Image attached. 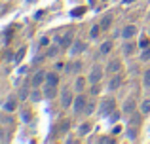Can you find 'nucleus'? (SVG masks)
Returning a JSON list of instances; mask_svg holds the SVG:
<instances>
[{
  "mask_svg": "<svg viewBox=\"0 0 150 144\" xmlns=\"http://www.w3.org/2000/svg\"><path fill=\"white\" fill-rule=\"evenodd\" d=\"M125 135H127V138L131 142H135L137 138H139V125H129L127 129H125Z\"/></svg>",
  "mask_w": 150,
  "mask_h": 144,
  "instance_id": "8",
  "label": "nucleus"
},
{
  "mask_svg": "<svg viewBox=\"0 0 150 144\" xmlns=\"http://www.w3.org/2000/svg\"><path fill=\"white\" fill-rule=\"evenodd\" d=\"M61 48H63L61 44H53L51 48H48V59H55L61 53Z\"/></svg>",
  "mask_w": 150,
  "mask_h": 144,
  "instance_id": "14",
  "label": "nucleus"
},
{
  "mask_svg": "<svg viewBox=\"0 0 150 144\" xmlns=\"http://www.w3.org/2000/svg\"><path fill=\"white\" fill-rule=\"evenodd\" d=\"M110 49H112V42H110V40H106V42H103V44H101V53H103V55L110 53Z\"/></svg>",
  "mask_w": 150,
  "mask_h": 144,
  "instance_id": "22",
  "label": "nucleus"
},
{
  "mask_svg": "<svg viewBox=\"0 0 150 144\" xmlns=\"http://www.w3.org/2000/svg\"><path fill=\"white\" fill-rule=\"evenodd\" d=\"M8 140V137H6V131L2 129V127H0V142H6Z\"/></svg>",
  "mask_w": 150,
  "mask_h": 144,
  "instance_id": "35",
  "label": "nucleus"
},
{
  "mask_svg": "<svg viewBox=\"0 0 150 144\" xmlns=\"http://www.w3.org/2000/svg\"><path fill=\"white\" fill-rule=\"evenodd\" d=\"M80 67H82V65L78 63V61H72V63H69L65 67V72L67 74H78V72H80Z\"/></svg>",
  "mask_w": 150,
  "mask_h": 144,
  "instance_id": "13",
  "label": "nucleus"
},
{
  "mask_svg": "<svg viewBox=\"0 0 150 144\" xmlns=\"http://www.w3.org/2000/svg\"><path fill=\"white\" fill-rule=\"evenodd\" d=\"M148 34H150V30H148Z\"/></svg>",
  "mask_w": 150,
  "mask_h": 144,
  "instance_id": "42",
  "label": "nucleus"
},
{
  "mask_svg": "<svg viewBox=\"0 0 150 144\" xmlns=\"http://www.w3.org/2000/svg\"><path fill=\"white\" fill-rule=\"evenodd\" d=\"M29 99H30V103L36 104V103H40V100L44 99V93L38 91V87H33V91H30V97H29Z\"/></svg>",
  "mask_w": 150,
  "mask_h": 144,
  "instance_id": "15",
  "label": "nucleus"
},
{
  "mask_svg": "<svg viewBox=\"0 0 150 144\" xmlns=\"http://www.w3.org/2000/svg\"><path fill=\"white\" fill-rule=\"evenodd\" d=\"M72 103H74L72 93H70L69 89H63V93H61V106H63V108H67V106H70Z\"/></svg>",
  "mask_w": 150,
  "mask_h": 144,
  "instance_id": "5",
  "label": "nucleus"
},
{
  "mask_svg": "<svg viewBox=\"0 0 150 144\" xmlns=\"http://www.w3.org/2000/svg\"><path fill=\"white\" fill-rule=\"evenodd\" d=\"M84 11H86V8H78V10L72 11V15L74 17H80V15H84Z\"/></svg>",
  "mask_w": 150,
  "mask_h": 144,
  "instance_id": "34",
  "label": "nucleus"
},
{
  "mask_svg": "<svg viewBox=\"0 0 150 144\" xmlns=\"http://www.w3.org/2000/svg\"><path fill=\"white\" fill-rule=\"evenodd\" d=\"M101 30H103V29H101V25H93V27H91V30H89V38H97Z\"/></svg>",
  "mask_w": 150,
  "mask_h": 144,
  "instance_id": "26",
  "label": "nucleus"
},
{
  "mask_svg": "<svg viewBox=\"0 0 150 144\" xmlns=\"http://www.w3.org/2000/svg\"><path fill=\"white\" fill-rule=\"evenodd\" d=\"M86 49V44L84 42H72V46H70V55H78V53H82Z\"/></svg>",
  "mask_w": 150,
  "mask_h": 144,
  "instance_id": "10",
  "label": "nucleus"
},
{
  "mask_svg": "<svg viewBox=\"0 0 150 144\" xmlns=\"http://www.w3.org/2000/svg\"><path fill=\"white\" fill-rule=\"evenodd\" d=\"M139 46H141V49H146L148 46H150V42H148V40H141V44H139Z\"/></svg>",
  "mask_w": 150,
  "mask_h": 144,
  "instance_id": "38",
  "label": "nucleus"
},
{
  "mask_svg": "<svg viewBox=\"0 0 150 144\" xmlns=\"http://www.w3.org/2000/svg\"><path fill=\"white\" fill-rule=\"evenodd\" d=\"M59 129H61V133H63V131H69V122H63Z\"/></svg>",
  "mask_w": 150,
  "mask_h": 144,
  "instance_id": "39",
  "label": "nucleus"
},
{
  "mask_svg": "<svg viewBox=\"0 0 150 144\" xmlns=\"http://www.w3.org/2000/svg\"><path fill=\"white\" fill-rule=\"evenodd\" d=\"M84 85H86V80H84V78H78L76 84H74V87H76L78 93H82V91H84Z\"/></svg>",
  "mask_w": 150,
  "mask_h": 144,
  "instance_id": "27",
  "label": "nucleus"
},
{
  "mask_svg": "<svg viewBox=\"0 0 150 144\" xmlns=\"http://www.w3.org/2000/svg\"><path fill=\"white\" fill-rule=\"evenodd\" d=\"M141 114H150V99L141 103Z\"/></svg>",
  "mask_w": 150,
  "mask_h": 144,
  "instance_id": "24",
  "label": "nucleus"
},
{
  "mask_svg": "<svg viewBox=\"0 0 150 144\" xmlns=\"http://www.w3.org/2000/svg\"><path fill=\"white\" fill-rule=\"evenodd\" d=\"M110 23H112V15H105V17H103L101 19V23H99V25H101V29L103 30H106V29H108V27H110Z\"/></svg>",
  "mask_w": 150,
  "mask_h": 144,
  "instance_id": "19",
  "label": "nucleus"
},
{
  "mask_svg": "<svg viewBox=\"0 0 150 144\" xmlns=\"http://www.w3.org/2000/svg\"><path fill=\"white\" fill-rule=\"evenodd\" d=\"M40 46H50V38L48 36H42L40 38Z\"/></svg>",
  "mask_w": 150,
  "mask_h": 144,
  "instance_id": "36",
  "label": "nucleus"
},
{
  "mask_svg": "<svg viewBox=\"0 0 150 144\" xmlns=\"http://www.w3.org/2000/svg\"><path fill=\"white\" fill-rule=\"evenodd\" d=\"M122 70V63H120V59H110L108 61V65H106V72L108 74H118Z\"/></svg>",
  "mask_w": 150,
  "mask_h": 144,
  "instance_id": "3",
  "label": "nucleus"
},
{
  "mask_svg": "<svg viewBox=\"0 0 150 144\" xmlns=\"http://www.w3.org/2000/svg\"><path fill=\"white\" fill-rule=\"evenodd\" d=\"M135 34H137V27L135 25H127V27H124V30H122V38H124V40H131Z\"/></svg>",
  "mask_w": 150,
  "mask_h": 144,
  "instance_id": "7",
  "label": "nucleus"
},
{
  "mask_svg": "<svg viewBox=\"0 0 150 144\" xmlns=\"http://www.w3.org/2000/svg\"><path fill=\"white\" fill-rule=\"evenodd\" d=\"M86 104H88V100H86V97L82 95V93H78V97L74 99V103H72L74 114H82V112L86 110Z\"/></svg>",
  "mask_w": 150,
  "mask_h": 144,
  "instance_id": "1",
  "label": "nucleus"
},
{
  "mask_svg": "<svg viewBox=\"0 0 150 144\" xmlns=\"http://www.w3.org/2000/svg\"><path fill=\"white\" fill-rule=\"evenodd\" d=\"M101 78H103V70H101V67H97V65H95V67L91 68V72H89V76H88V81L93 85V84H97Z\"/></svg>",
  "mask_w": 150,
  "mask_h": 144,
  "instance_id": "2",
  "label": "nucleus"
},
{
  "mask_svg": "<svg viewBox=\"0 0 150 144\" xmlns=\"http://www.w3.org/2000/svg\"><path fill=\"white\" fill-rule=\"evenodd\" d=\"M93 110H95V103H88V104H86L84 114H93Z\"/></svg>",
  "mask_w": 150,
  "mask_h": 144,
  "instance_id": "32",
  "label": "nucleus"
},
{
  "mask_svg": "<svg viewBox=\"0 0 150 144\" xmlns=\"http://www.w3.org/2000/svg\"><path fill=\"white\" fill-rule=\"evenodd\" d=\"M27 2H34V0H27Z\"/></svg>",
  "mask_w": 150,
  "mask_h": 144,
  "instance_id": "41",
  "label": "nucleus"
},
{
  "mask_svg": "<svg viewBox=\"0 0 150 144\" xmlns=\"http://www.w3.org/2000/svg\"><path fill=\"white\" fill-rule=\"evenodd\" d=\"M120 85H122V76L120 74H114V78L108 81V91H116Z\"/></svg>",
  "mask_w": 150,
  "mask_h": 144,
  "instance_id": "12",
  "label": "nucleus"
},
{
  "mask_svg": "<svg viewBox=\"0 0 150 144\" xmlns=\"http://www.w3.org/2000/svg\"><path fill=\"white\" fill-rule=\"evenodd\" d=\"M118 118H120V112H112V116H110L108 122H110V123H116V122H118Z\"/></svg>",
  "mask_w": 150,
  "mask_h": 144,
  "instance_id": "33",
  "label": "nucleus"
},
{
  "mask_svg": "<svg viewBox=\"0 0 150 144\" xmlns=\"http://www.w3.org/2000/svg\"><path fill=\"white\" fill-rule=\"evenodd\" d=\"M141 61H150V46L146 49H143V53H141V57H139Z\"/></svg>",
  "mask_w": 150,
  "mask_h": 144,
  "instance_id": "29",
  "label": "nucleus"
},
{
  "mask_svg": "<svg viewBox=\"0 0 150 144\" xmlns=\"http://www.w3.org/2000/svg\"><path fill=\"white\" fill-rule=\"evenodd\" d=\"M25 53H27V49H25V48H21L17 53H15V59H13V61H15V63H21L23 57H25Z\"/></svg>",
  "mask_w": 150,
  "mask_h": 144,
  "instance_id": "28",
  "label": "nucleus"
},
{
  "mask_svg": "<svg viewBox=\"0 0 150 144\" xmlns=\"http://www.w3.org/2000/svg\"><path fill=\"white\" fill-rule=\"evenodd\" d=\"M133 49H135V44H133V42H129V40H125L124 48H122L124 55H131V53H133Z\"/></svg>",
  "mask_w": 150,
  "mask_h": 144,
  "instance_id": "18",
  "label": "nucleus"
},
{
  "mask_svg": "<svg viewBox=\"0 0 150 144\" xmlns=\"http://www.w3.org/2000/svg\"><path fill=\"white\" fill-rule=\"evenodd\" d=\"M72 40H74V32H72V29L69 30V32H65L61 36V46L63 48H67V46H72Z\"/></svg>",
  "mask_w": 150,
  "mask_h": 144,
  "instance_id": "9",
  "label": "nucleus"
},
{
  "mask_svg": "<svg viewBox=\"0 0 150 144\" xmlns=\"http://www.w3.org/2000/svg\"><path fill=\"white\" fill-rule=\"evenodd\" d=\"M46 74H48V72H44V70H38L36 74H34V76H33V81H30V84H33V87H40V85L44 84V81H46Z\"/></svg>",
  "mask_w": 150,
  "mask_h": 144,
  "instance_id": "6",
  "label": "nucleus"
},
{
  "mask_svg": "<svg viewBox=\"0 0 150 144\" xmlns=\"http://www.w3.org/2000/svg\"><path fill=\"white\" fill-rule=\"evenodd\" d=\"M131 112H135V100H127L124 104V114H131Z\"/></svg>",
  "mask_w": 150,
  "mask_h": 144,
  "instance_id": "21",
  "label": "nucleus"
},
{
  "mask_svg": "<svg viewBox=\"0 0 150 144\" xmlns=\"http://www.w3.org/2000/svg\"><path fill=\"white\" fill-rule=\"evenodd\" d=\"M89 91H91V95H97V93H99L101 89L97 87V84H93V85H91V89H89Z\"/></svg>",
  "mask_w": 150,
  "mask_h": 144,
  "instance_id": "37",
  "label": "nucleus"
},
{
  "mask_svg": "<svg viewBox=\"0 0 150 144\" xmlns=\"http://www.w3.org/2000/svg\"><path fill=\"white\" fill-rule=\"evenodd\" d=\"M4 110H6V112H15V110H17V100H15L13 97H10V99L4 103Z\"/></svg>",
  "mask_w": 150,
  "mask_h": 144,
  "instance_id": "16",
  "label": "nucleus"
},
{
  "mask_svg": "<svg viewBox=\"0 0 150 144\" xmlns=\"http://www.w3.org/2000/svg\"><path fill=\"white\" fill-rule=\"evenodd\" d=\"M99 142H103V144H105V142H112V138H108V137H103Z\"/></svg>",
  "mask_w": 150,
  "mask_h": 144,
  "instance_id": "40",
  "label": "nucleus"
},
{
  "mask_svg": "<svg viewBox=\"0 0 150 144\" xmlns=\"http://www.w3.org/2000/svg\"><path fill=\"white\" fill-rule=\"evenodd\" d=\"M19 100H25V99H29V97H30V93H29V87H21V89H19Z\"/></svg>",
  "mask_w": 150,
  "mask_h": 144,
  "instance_id": "25",
  "label": "nucleus"
},
{
  "mask_svg": "<svg viewBox=\"0 0 150 144\" xmlns=\"http://www.w3.org/2000/svg\"><path fill=\"white\" fill-rule=\"evenodd\" d=\"M99 112H101L103 116H106V114H110V112H114V100H112V99L103 100L101 106H99Z\"/></svg>",
  "mask_w": 150,
  "mask_h": 144,
  "instance_id": "4",
  "label": "nucleus"
},
{
  "mask_svg": "<svg viewBox=\"0 0 150 144\" xmlns=\"http://www.w3.org/2000/svg\"><path fill=\"white\" fill-rule=\"evenodd\" d=\"M57 84H59V76L55 72H48V74H46L44 85H53V87H57Z\"/></svg>",
  "mask_w": 150,
  "mask_h": 144,
  "instance_id": "11",
  "label": "nucleus"
},
{
  "mask_svg": "<svg viewBox=\"0 0 150 144\" xmlns=\"http://www.w3.org/2000/svg\"><path fill=\"white\" fill-rule=\"evenodd\" d=\"M21 119H23V123H30V119H33L30 110H21Z\"/></svg>",
  "mask_w": 150,
  "mask_h": 144,
  "instance_id": "23",
  "label": "nucleus"
},
{
  "mask_svg": "<svg viewBox=\"0 0 150 144\" xmlns=\"http://www.w3.org/2000/svg\"><path fill=\"white\" fill-rule=\"evenodd\" d=\"M143 85L146 89H150V70H146L144 72V78H143Z\"/></svg>",
  "mask_w": 150,
  "mask_h": 144,
  "instance_id": "30",
  "label": "nucleus"
},
{
  "mask_svg": "<svg viewBox=\"0 0 150 144\" xmlns=\"http://www.w3.org/2000/svg\"><path fill=\"white\" fill-rule=\"evenodd\" d=\"M89 131H91V125H89L88 122H84L80 127H78V135H82V137H84V135H88Z\"/></svg>",
  "mask_w": 150,
  "mask_h": 144,
  "instance_id": "20",
  "label": "nucleus"
},
{
  "mask_svg": "<svg viewBox=\"0 0 150 144\" xmlns=\"http://www.w3.org/2000/svg\"><path fill=\"white\" fill-rule=\"evenodd\" d=\"M55 95H57V87H53V85H44V97L46 99H53Z\"/></svg>",
  "mask_w": 150,
  "mask_h": 144,
  "instance_id": "17",
  "label": "nucleus"
},
{
  "mask_svg": "<svg viewBox=\"0 0 150 144\" xmlns=\"http://www.w3.org/2000/svg\"><path fill=\"white\" fill-rule=\"evenodd\" d=\"M129 125H141V116H139V114H133V116H131V122H129Z\"/></svg>",
  "mask_w": 150,
  "mask_h": 144,
  "instance_id": "31",
  "label": "nucleus"
}]
</instances>
